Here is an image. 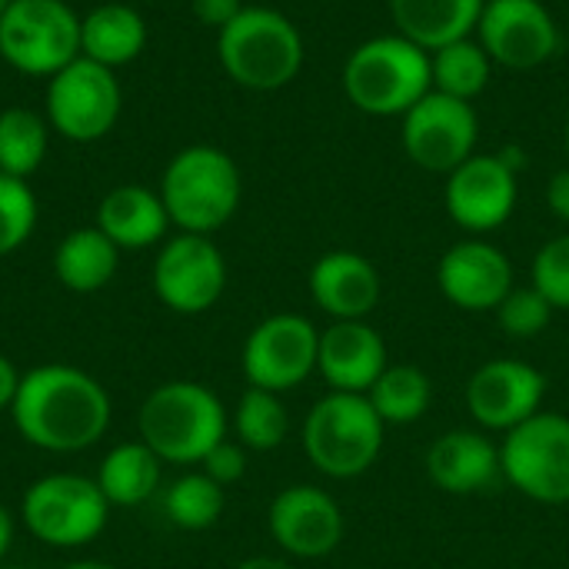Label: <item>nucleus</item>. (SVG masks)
<instances>
[{
	"instance_id": "f257e3e1",
	"label": "nucleus",
	"mask_w": 569,
	"mask_h": 569,
	"mask_svg": "<svg viewBox=\"0 0 569 569\" xmlns=\"http://www.w3.org/2000/svg\"><path fill=\"white\" fill-rule=\"evenodd\" d=\"M110 397L83 370L67 363L33 367L20 377L10 417L20 437L50 453L93 447L110 427Z\"/></svg>"
},
{
	"instance_id": "f03ea898",
	"label": "nucleus",
	"mask_w": 569,
	"mask_h": 569,
	"mask_svg": "<svg viewBox=\"0 0 569 569\" xmlns=\"http://www.w3.org/2000/svg\"><path fill=\"white\" fill-rule=\"evenodd\" d=\"M343 90L370 117H403L433 90L430 53L400 33L373 37L347 57Z\"/></svg>"
},
{
	"instance_id": "7ed1b4c3",
	"label": "nucleus",
	"mask_w": 569,
	"mask_h": 569,
	"mask_svg": "<svg viewBox=\"0 0 569 569\" xmlns=\"http://www.w3.org/2000/svg\"><path fill=\"white\" fill-rule=\"evenodd\" d=\"M137 427L140 440L163 463H203V457L227 440V410L203 383L170 380L143 400Z\"/></svg>"
},
{
	"instance_id": "20e7f679",
	"label": "nucleus",
	"mask_w": 569,
	"mask_h": 569,
	"mask_svg": "<svg viewBox=\"0 0 569 569\" xmlns=\"http://www.w3.org/2000/svg\"><path fill=\"white\" fill-rule=\"evenodd\" d=\"M240 193L243 183L233 157L207 143L180 150L160 180V200L180 233L210 237L237 213Z\"/></svg>"
},
{
	"instance_id": "39448f33",
	"label": "nucleus",
	"mask_w": 569,
	"mask_h": 569,
	"mask_svg": "<svg viewBox=\"0 0 569 569\" xmlns=\"http://www.w3.org/2000/svg\"><path fill=\"white\" fill-rule=\"evenodd\" d=\"M217 53L230 80L247 90H280L303 67V37L270 7H243L217 37Z\"/></svg>"
},
{
	"instance_id": "423d86ee",
	"label": "nucleus",
	"mask_w": 569,
	"mask_h": 569,
	"mask_svg": "<svg viewBox=\"0 0 569 569\" xmlns=\"http://www.w3.org/2000/svg\"><path fill=\"white\" fill-rule=\"evenodd\" d=\"M383 420L367 393L330 390L313 403L303 423V450L310 463L330 480H353L367 473L383 450Z\"/></svg>"
},
{
	"instance_id": "0eeeda50",
	"label": "nucleus",
	"mask_w": 569,
	"mask_h": 569,
	"mask_svg": "<svg viewBox=\"0 0 569 569\" xmlns=\"http://www.w3.org/2000/svg\"><path fill=\"white\" fill-rule=\"evenodd\" d=\"M110 503L97 480L77 473H50L27 487L20 500V517L30 537L47 547H83L97 540L107 527Z\"/></svg>"
},
{
	"instance_id": "6e6552de",
	"label": "nucleus",
	"mask_w": 569,
	"mask_h": 569,
	"mask_svg": "<svg viewBox=\"0 0 569 569\" xmlns=\"http://www.w3.org/2000/svg\"><path fill=\"white\" fill-rule=\"evenodd\" d=\"M0 57L30 77H53L80 57V17L63 0H10L0 17Z\"/></svg>"
},
{
	"instance_id": "1a4fd4ad",
	"label": "nucleus",
	"mask_w": 569,
	"mask_h": 569,
	"mask_svg": "<svg viewBox=\"0 0 569 569\" xmlns=\"http://www.w3.org/2000/svg\"><path fill=\"white\" fill-rule=\"evenodd\" d=\"M503 480L523 497L563 507L569 503V417L540 410L503 437Z\"/></svg>"
},
{
	"instance_id": "9d476101",
	"label": "nucleus",
	"mask_w": 569,
	"mask_h": 569,
	"mask_svg": "<svg viewBox=\"0 0 569 569\" xmlns=\"http://www.w3.org/2000/svg\"><path fill=\"white\" fill-rule=\"evenodd\" d=\"M120 117V83L110 67L77 57L50 77L47 87V120L50 127L73 140L93 143L113 130Z\"/></svg>"
},
{
	"instance_id": "9b49d317",
	"label": "nucleus",
	"mask_w": 569,
	"mask_h": 569,
	"mask_svg": "<svg viewBox=\"0 0 569 569\" xmlns=\"http://www.w3.org/2000/svg\"><path fill=\"white\" fill-rule=\"evenodd\" d=\"M480 137L477 113L467 100L430 90L403 113V150L430 173H453L473 157Z\"/></svg>"
},
{
	"instance_id": "f8f14e48",
	"label": "nucleus",
	"mask_w": 569,
	"mask_h": 569,
	"mask_svg": "<svg viewBox=\"0 0 569 569\" xmlns=\"http://www.w3.org/2000/svg\"><path fill=\"white\" fill-rule=\"evenodd\" d=\"M317 327L300 313H273L243 343V377L250 387L287 393L317 370Z\"/></svg>"
},
{
	"instance_id": "ddd939ff",
	"label": "nucleus",
	"mask_w": 569,
	"mask_h": 569,
	"mask_svg": "<svg viewBox=\"0 0 569 569\" xmlns=\"http://www.w3.org/2000/svg\"><path fill=\"white\" fill-rule=\"evenodd\" d=\"M227 287V260L203 233H180L163 243L153 263V290L173 313L210 310Z\"/></svg>"
},
{
	"instance_id": "4468645a",
	"label": "nucleus",
	"mask_w": 569,
	"mask_h": 569,
	"mask_svg": "<svg viewBox=\"0 0 569 569\" xmlns=\"http://www.w3.org/2000/svg\"><path fill=\"white\" fill-rule=\"evenodd\" d=\"M477 33L487 57L510 70H533L560 50V27L540 0H487Z\"/></svg>"
},
{
	"instance_id": "2eb2a0df",
	"label": "nucleus",
	"mask_w": 569,
	"mask_h": 569,
	"mask_svg": "<svg viewBox=\"0 0 569 569\" xmlns=\"http://www.w3.org/2000/svg\"><path fill=\"white\" fill-rule=\"evenodd\" d=\"M547 397V377L513 357H500L483 363L470 383H467V407L470 417L483 430L510 433L533 413H540V403Z\"/></svg>"
},
{
	"instance_id": "dca6fc26",
	"label": "nucleus",
	"mask_w": 569,
	"mask_h": 569,
	"mask_svg": "<svg viewBox=\"0 0 569 569\" xmlns=\"http://www.w3.org/2000/svg\"><path fill=\"white\" fill-rule=\"evenodd\" d=\"M270 537L280 550L300 560H320L330 557L343 540V513L340 503L310 483L287 487L273 497L270 513Z\"/></svg>"
},
{
	"instance_id": "f3484780",
	"label": "nucleus",
	"mask_w": 569,
	"mask_h": 569,
	"mask_svg": "<svg viewBox=\"0 0 569 569\" xmlns=\"http://www.w3.org/2000/svg\"><path fill=\"white\" fill-rule=\"evenodd\" d=\"M517 207V173L497 153H473L447 173V213L470 233H490Z\"/></svg>"
},
{
	"instance_id": "a211bd4d",
	"label": "nucleus",
	"mask_w": 569,
	"mask_h": 569,
	"mask_svg": "<svg viewBox=\"0 0 569 569\" xmlns=\"http://www.w3.org/2000/svg\"><path fill=\"white\" fill-rule=\"evenodd\" d=\"M437 283L443 297L467 313L497 310L503 297L517 287L510 257L487 240L453 243L437 263Z\"/></svg>"
},
{
	"instance_id": "6ab92c4d",
	"label": "nucleus",
	"mask_w": 569,
	"mask_h": 569,
	"mask_svg": "<svg viewBox=\"0 0 569 569\" xmlns=\"http://www.w3.org/2000/svg\"><path fill=\"white\" fill-rule=\"evenodd\" d=\"M427 477L450 497L487 493L503 480L500 447L480 430H450L430 443L423 457Z\"/></svg>"
},
{
	"instance_id": "aec40b11",
	"label": "nucleus",
	"mask_w": 569,
	"mask_h": 569,
	"mask_svg": "<svg viewBox=\"0 0 569 569\" xmlns=\"http://www.w3.org/2000/svg\"><path fill=\"white\" fill-rule=\"evenodd\" d=\"M387 367V343L367 320H333L320 333L317 370L330 390L367 393Z\"/></svg>"
},
{
	"instance_id": "412c9836",
	"label": "nucleus",
	"mask_w": 569,
	"mask_h": 569,
	"mask_svg": "<svg viewBox=\"0 0 569 569\" xmlns=\"http://www.w3.org/2000/svg\"><path fill=\"white\" fill-rule=\"evenodd\" d=\"M313 303L333 320H367L383 293L377 267L353 250H330L310 270Z\"/></svg>"
},
{
	"instance_id": "4be33fe9",
	"label": "nucleus",
	"mask_w": 569,
	"mask_h": 569,
	"mask_svg": "<svg viewBox=\"0 0 569 569\" xmlns=\"http://www.w3.org/2000/svg\"><path fill=\"white\" fill-rule=\"evenodd\" d=\"M483 7L487 0H390L397 33L427 53L467 40L480 23Z\"/></svg>"
},
{
	"instance_id": "5701e85b",
	"label": "nucleus",
	"mask_w": 569,
	"mask_h": 569,
	"mask_svg": "<svg viewBox=\"0 0 569 569\" xmlns=\"http://www.w3.org/2000/svg\"><path fill=\"white\" fill-rule=\"evenodd\" d=\"M97 227L120 250H143V247H153L167 233L170 217H167L160 193L140 187V183H123V187H113L100 200Z\"/></svg>"
},
{
	"instance_id": "b1692460",
	"label": "nucleus",
	"mask_w": 569,
	"mask_h": 569,
	"mask_svg": "<svg viewBox=\"0 0 569 569\" xmlns=\"http://www.w3.org/2000/svg\"><path fill=\"white\" fill-rule=\"evenodd\" d=\"M147 43L143 17L127 3H103L80 17V57H90L103 67H120L140 57Z\"/></svg>"
},
{
	"instance_id": "393cba45",
	"label": "nucleus",
	"mask_w": 569,
	"mask_h": 569,
	"mask_svg": "<svg viewBox=\"0 0 569 569\" xmlns=\"http://www.w3.org/2000/svg\"><path fill=\"white\" fill-rule=\"evenodd\" d=\"M117 260H120V247L100 227H80L60 240L53 253V273L67 290L93 293L113 280Z\"/></svg>"
},
{
	"instance_id": "a878e982",
	"label": "nucleus",
	"mask_w": 569,
	"mask_h": 569,
	"mask_svg": "<svg viewBox=\"0 0 569 569\" xmlns=\"http://www.w3.org/2000/svg\"><path fill=\"white\" fill-rule=\"evenodd\" d=\"M160 463L163 460L143 440L120 443L103 457L97 487L103 490L107 503H113V507H140L157 493Z\"/></svg>"
},
{
	"instance_id": "bb28decb",
	"label": "nucleus",
	"mask_w": 569,
	"mask_h": 569,
	"mask_svg": "<svg viewBox=\"0 0 569 569\" xmlns=\"http://www.w3.org/2000/svg\"><path fill=\"white\" fill-rule=\"evenodd\" d=\"M367 400L387 427H407L430 410L433 383L413 363H390L367 390Z\"/></svg>"
},
{
	"instance_id": "cd10ccee",
	"label": "nucleus",
	"mask_w": 569,
	"mask_h": 569,
	"mask_svg": "<svg viewBox=\"0 0 569 569\" xmlns=\"http://www.w3.org/2000/svg\"><path fill=\"white\" fill-rule=\"evenodd\" d=\"M47 157V120L27 107L0 110V173L27 180Z\"/></svg>"
},
{
	"instance_id": "c85d7f7f",
	"label": "nucleus",
	"mask_w": 569,
	"mask_h": 569,
	"mask_svg": "<svg viewBox=\"0 0 569 569\" xmlns=\"http://www.w3.org/2000/svg\"><path fill=\"white\" fill-rule=\"evenodd\" d=\"M430 63H433V90L470 103L473 97H480L487 90L493 60L487 57V50L480 43H473L467 37V40L447 43L437 53H430Z\"/></svg>"
},
{
	"instance_id": "c756f323",
	"label": "nucleus",
	"mask_w": 569,
	"mask_h": 569,
	"mask_svg": "<svg viewBox=\"0 0 569 569\" xmlns=\"http://www.w3.org/2000/svg\"><path fill=\"white\" fill-rule=\"evenodd\" d=\"M233 427H237L240 447L257 450V453H267V450H277L287 440L290 417H287V407L280 403V393L250 387L240 397V403H237Z\"/></svg>"
},
{
	"instance_id": "7c9ffc66",
	"label": "nucleus",
	"mask_w": 569,
	"mask_h": 569,
	"mask_svg": "<svg viewBox=\"0 0 569 569\" xmlns=\"http://www.w3.org/2000/svg\"><path fill=\"white\" fill-rule=\"evenodd\" d=\"M227 507L223 487L213 483L207 473H187L180 480L170 483L167 497H163V510L170 517L173 527L180 530H210L220 513Z\"/></svg>"
},
{
	"instance_id": "2f4dec72",
	"label": "nucleus",
	"mask_w": 569,
	"mask_h": 569,
	"mask_svg": "<svg viewBox=\"0 0 569 569\" xmlns=\"http://www.w3.org/2000/svg\"><path fill=\"white\" fill-rule=\"evenodd\" d=\"M37 227V197L20 177L0 173V257L20 250Z\"/></svg>"
},
{
	"instance_id": "473e14b6",
	"label": "nucleus",
	"mask_w": 569,
	"mask_h": 569,
	"mask_svg": "<svg viewBox=\"0 0 569 569\" xmlns=\"http://www.w3.org/2000/svg\"><path fill=\"white\" fill-rule=\"evenodd\" d=\"M553 307L547 303V297L537 287H513L503 303L497 307V320L503 327L507 337L513 340H533L550 327Z\"/></svg>"
},
{
	"instance_id": "72a5a7b5",
	"label": "nucleus",
	"mask_w": 569,
	"mask_h": 569,
	"mask_svg": "<svg viewBox=\"0 0 569 569\" xmlns=\"http://www.w3.org/2000/svg\"><path fill=\"white\" fill-rule=\"evenodd\" d=\"M530 287H537L553 310H569V233L543 243L530 267Z\"/></svg>"
},
{
	"instance_id": "f704fd0d",
	"label": "nucleus",
	"mask_w": 569,
	"mask_h": 569,
	"mask_svg": "<svg viewBox=\"0 0 569 569\" xmlns=\"http://www.w3.org/2000/svg\"><path fill=\"white\" fill-rule=\"evenodd\" d=\"M247 447H240V443H230V440H220L207 457H203V473L213 480V483H220V487H230V483H237V480H243V473H247V453H243Z\"/></svg>"
},
{
	"instance_id": "c9c22d12",
	"label": "nucleus",
	"mask_w": 569,
	"mask_h": 569,
	"mask_svg": "<svg viewBox=\"0 0 569 569\" xmlns=\"http://www.w3.org/2000/svg\"><path fill=\"white\" fill-rule=\"evenodd\" d=\"M243 10V3L240 0H193V13H197V20L200 23H207V27H217V30H223L237 13Z\"/></svg>"
},
{
	"instance_id": "e433bc0d",
	"label": "nucleus",
	"mask_w": 569,
	"mask_h": 569,
	"mask_svg": "<svg viewBox=\"0 0 569 569\" xmlns=\"http://www.w3.org/2000/svg\"><path fill=\"white\" fill-rule=\"evenodd\" d=\"M547 203H550L553 217H560V220H567L569 223V167L567 170H557V173L550 177Z\"/></svg>"
},
{
	"instance_id": "4c0bfd02",
	"label": "nucleus",
	"mask_w": 569,
	"mask_h": 569,
	"mask_svg": "<svg viewBox=\"0 0 569 569\" xmlns=\"http://www.w3.org/2000/svg\"><path fill=\"white\" fill-rule=\"evenodd\" d=\"M17 387H20V373H17V367L0 353V410H10V407H13Z\"/></svg>"
},
{
	"instance_id": "58836bf2",
	"label": "nucleus",
	"mask_w": 569,
	"mask_h": 569,
	"mask_svg": "<svg viewBox=\"0 0 569 569\" xmlns=\"http://www.w3.org/2000/svg\"><path fill=\"white\" fill-rule=\"evenodd\" d=\"M237 569H293L287 560H277V557H250L243 560Z\"/></svg>"
},
{
	"instance_id": "ea45409f",
	"label": "nucleus",
	"mask_w": 569,
	"mask_h": 569,
	"mask_svg": "<svg viewBox=\"0 0 569 569\" xmlns=\"http://www.w3.org/2000/svg\"><path fill=\"white\" fill-rule=\"evenodd\" d=\"M10 543H13V520H10V513L0 507V560H3V553L10 550Z\"/></svg>"
},
{
	"instance_id": "a19ab883",
	"label": "nucleus",
	"mask_w": 569,
	"mask_h": 569,
	"mask_svg": "<svg viewBox=\"0 0 569 569\" xmlns=\"http://www.w3.org/2000/svg\"><path fill=\"white\" fill-rule=\"evenodd\" d=\"M63 569H117L113 563H103V560H77V563H67Z\"/></svg>"
},
{
	"instance_id": "79ce46f5",
	"label": "nucleus",
	"mask_w": 569,
	"mask_h": 569,
	"mask_svg": "<svg viewBox=\"0 0 569 569\" xmlns=\"http://www.w3.org/2000/svg\"><path fill=\"white\" fill-rule=\"evenodd\" d=\"M563 147H567V157H569V120H567V127H563Z\"/></svg>"
},
{
	"instance_id": "37998d69",
	"label": "nucleus",
	"mask_w": 569,
	"mask_h": 569,
	"mask_svg": "<svg viewBox=\"0 0 569 569\" xmlns=\"http://www.w3.org/2000/svg\"><path fill=\"white\" fill-rule=\"evenodd\" d=\"M10 7V0H0V17H3V10Z\"/></svg>"
},
{
	"instance_id": "c03bdc74",
	"label": "nucleus",
	"mask_w": 569,
	"mask_h": 569,
	"mask_svg": "<svg viewBox=\"0 0 569 569\" xmlns=\"http://www.w3.org/2000/svg\"><path fill=\"white\" fill-rule=\"evenodd\" d=\"M13 569H20V567H13Z\"/></svg>"
}]
</instances>
